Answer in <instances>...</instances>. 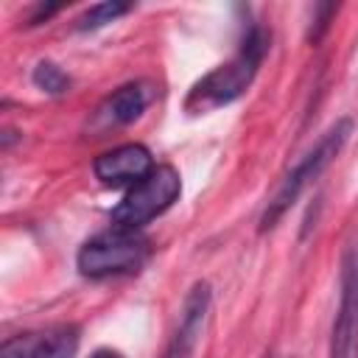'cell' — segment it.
Masks as SVG:
<instances>
[{
	"instance_id": "cell-1",
	"label": "cell",
	"mask_w": 358,
	"mask_h": 358,
	"mask_svg": "<svg viewBox=\"0 0 358 358\" xmlns=\"http://www.w3.org/2000/svg\"><path fill=\"white\" fill-rule=\"evenodd\" d=\"M268 48H271V31L255 22L246 31L238 53L193 84V90L185 98V109L190 115H204V112H213V109L227 106L235 98H241L249 90V84L255 81Z\"/></svg>"
},
{
	"instance_id": "cell-2",
	"label": "cell",
	"mask_w": 358,
	"mask_h": 358,
	"mask_svg": "<svg viewBox=\"0 0 358 358\" xmlns=\"http://www.w3.org/2000/svg\"><path fill=\"white\" fill-rule=\"evenodd\" d=\"M350 134H352V120H350V117H338V120L288 168V173L280 179L277 190L271 193V199L266 201V207H263V213H260V221H257V229H260V232L277 227V221L296 204V199H299V196L324 173V168L341 154V148H344V143L350 140Z\"/></svg>"
},
{
	"instance_id": "cell-3",
	"label": "cell",
	"mask_w": 358,
	"mask_h": 358,
	"mask_svg": "<svg viewBox=\"0 0 358 358\" xmlns=\"http://www.w3.org/2000/svg\"><path fill=\"white\" fill-rule=\"evenodd\" d=\"M148 238L140 229H123L112 227L95 238H90L78 255L76 266L90 280H106L117 274H131L148 260Z\"/></svg>"
},
{
	"instance_id": "cell-4",
	"label": "cell",
	"mask_w": 358,
	"mask_h": 358,
	"mask_svg": "<svg viewBox=\"0 0 358 358\" xmlns=\"http://www.w3.org/2000/svg\"><path fill=\"white\" fill-rule=\"evenodd\" d=\"M182 193V179L171 165H154L148 176H143L137 185L126 190L120 204L112 210L115 227L123 229H140L151 218L162 215Z\"/></svg>"
},
{
	"instance_id": "cell-5",
	"label": "cell",
	"mask_w": 358,
	"mask_h": 358,
	"mask_svg": "<svg viewBox=\"0 0 358 358\" xmlns=\"http://www.w3.org/2000/svg\"><path fill=\"white\" fill-rule=\"evenodd\" d=\"M338 288L341 294L330 327L327 358H358V235L344 249Z\"/></svg>"
},
{
	"instance_id": "cell-6",
	"label": "cell",
	"mask_w": 358,
	"mask_h": 358,
	"mask_svg": "<svg viewBox=\"0 0 358 358\" xmlns=\"http://www.w3.org/2000/svg\"><path fill=\"white\" fill-rule=\"evenodd\" d=\"M78 327L53 324L45 330H28L11 336L0 347V358H76Z\"/></svg>"
},
{
	"instance_id": "cell-7",
	"label": "cell",
	"mask_w": 358,
	"mask_h": 358,
	"mask_svg": "<svg viewBox=\"0 0 358 358\" xmlns=\"http://www.w3.org/2000/svg\"><path fill=\"white\" fill-rule=\"evenodd\" d=\"M210 305H213V288L207 280L193 282V288L187 291L185 302H182V313H179V324L168 341L165 358H190L196 352V344L204 333L207 316H210Z\"/></svg>"
},
{
	"instance_id": "cell-8",
	"label": "cell",
	"mask_w": 358,
	"mask_h": 358,
	"mask_svg": "<svg viewBox=\"0 0 358 358\" xmlns=\"http://www.w3.org/2000/svg\"><path fill=\"white\" fill-rule=\"evenodd\" d=\"M92 171L106 187H131L154 171V159L145 145L126 143V145H117V148L95 157Z\"/></svg>"
},
{
	"instance_id": "cell-9",
	"label": "cell",
	"mask_w": 358,
	"mask_h": 358,
	"mask_svg": "<svg viewBox=\"0 0 358 358\" xmlns=\"http://www.w3.org/2000/svg\"><path fill=\"white\" fill-rule=\"evenodd\" d=\"M148 106V87L134 81V84H123L117 87L95 112V123L98 126H126L131 120H137L143 115V109Z\"/></svg>"
},
{
	"instance_id": "cell-10",
	"label": "cell",
	"mask_w": 358,
	"mask_h": 358,
	"mask_svg": "<svg viewBox=\"0 0 358 358\" xmlns=\"http://www.w3.org/2000/svg\"><path fill=\"white\" fill-rule=\"evenodd\" d=\"M126 11H131V3H123V0H103V3H95L90 6L78 20H76V28L78 31H95L106 22H115L117 17H123Z\"/></svg>"
},
{
	"instance_id": "cell-11",
	"label": "cell",
	"mask_w": 358,
	"mask_h": 358,
	"mask_svg": "<svg viewBox=\"0 0 358 358\" xmlns=\"http://www.w3.org/2000/svg\"><path fill=\"white\" fill-rule=\"evenodd\" d=\"M31 78H34V84H36L42 92H48V95H62V92L70 90V76H67L59 64H53V62H36Z\"/></svg>"
},
{
	"instance_id": "cell-12",
	"label": "cell",
	"mask_w": 358,
	"mask_h": 358,
	"mask_svg": "<svg viewBox=\"0 0 358 358\" xmlns=\"http://www.w3.org/2000/svg\"><path fill=\"white\" fill-rule=\"evenodd\" d=\"M336 11H338L336 3H319V6H313V20H310V28H308V42L316 45L327 34L330 20L336 17Z\"/></svg>"
},
{
	"instance_id": "cell-13",
	"label": "cell",
	"mask_w": 358,
	"mask_h": 358,
	"mask_svg": "<svg viewBox=\"0 0 358 358\" xmlns=\"http://www.w3.org/2000/svg\"><path fill=\"white\" fill-rule=\"evenodd\" d=\"M62 8V3H53V6H36V11L31 14V25H39L42 20H48V17H53L56 11Z\"/></svg>"
},
{
	"instance_id": "cell-14",
	"label": "cell",
	"mask_w": 358,
	"mask_h": 358,
	"mask_svg": "<svg viewBox=\"0 0 358 358\" xmlns=\"http://www.w3.org/2000/svg\"><path fill=\"white\" fill-rule=\"evenodd\" d=\"M90 358H123L117 350H109V347H101V350H95Z\"/></svg>"
},
{
	"instance_id": "cell-15",
	"label": "cell",
	"mask_w": 358,
	"mask_h": 358,
	"mask_svg": "<svg viewBox=\"0 0 358 358\" xmlns=\"http://www.w3.org/2000/svg\"><path fill=\"white\" fill-rule=\"evenodd\" d=\"M263 358H277V355H274V352H266V355H263Z\"/></svg>"
}]
</instances>
